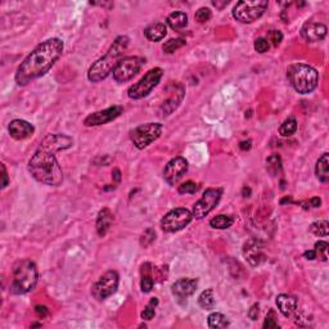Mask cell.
Here are the masks:
<instances>
[{
    "instance_id": "cell-1",
    "label": "cell",
    "mask_w": 329,
    "mask_h": 329,
    "mask_svg": "<svg viewBox=\"0 0 329 329\" xmlns=\"http://www.w3.org/2000/svg\"><path fill=\"white\" fill-rule=\"evenodd\" d=\"M63 41L57 37L45 40L36 46L17 68V85L26 86L34 80L44 76L56 64L63 53Z\"/></svg>"
},
{
    "instance_id": "cell-2",
    "label": "cell",
    "mask_w": 329,
    "mask_h": 329,
    "mask_svg": "<svg viewBox=\"0 0 329 329\" xmlns=\"http://www.w3.org/2000/svg\"><path fill=\"white\" fill-rule=\"evenodd\" d=\"M56 152L40 144L27 163L29 173L40 184L59 186L63 181V171L56 158Z\"/></svg>"
},
{
    "instance_id": "cell-3",
    "label": "cell",
    "mask_w": 329,
    "mask_h": 329,
    "mask_svg": "<svg viewBox=\"0 0 329 329\" xmlns=\"http://www.w3.org/2000/svg\"><path fill=\"white\" fill-rule=\"evenodd\" d=\"M129 43H130V39L125 35L116 37L107 53L90 66L88 71L89 81L101 82L104 79H107V76L113 71L114 66L120 61V57H122L124 52L128 49Z\"/></svg>"
},
{
    "instance_id": "cell-4",
    "label": "cell",
    "mask_w": 329,
    "mask_h": 329,
    "mask_svg": "<svg viewBox=\"0 0 329 329\" xmlns=\"http://www.w3.org/2000/svg\"><path fill=\"white\" fill-rule=\"evenodd\" d=\"M39 279L37 266L31 260H22L14 265L13 279H12L11 291L12 295H25L35 288Z\"/></svg>"
},
{
    "instance_id": "cell-5",
    "label": "cell",
    "mask_w": 329,
    "mask_h": 329,
    "mask_svg": "<svg viewBox=\"0 0 329 329\" xmlns=\"http://www.w3.org/2000/svg\"><path fill=\"white\" fill-rule=\"evenodd\" d=\"M287 77L298 94H310L318 86L319 74L313 66L306 63H293L287 68Z\"/></svg>"
},
{
    "instance_id": "cell-6",
    "label": "cell",
    "mask_w": 329,
    "mask_h": 329,
    "mask_svg": "<svg viewBox=\"0 0 329 329\" xmlns=\"http://www.w3.org/2000/svg\"><path fill=\"white\" fill-rule=\"evenodd\" d=\"M269 3L266 0H250V2H238L233 8V17L241 24H252L257 21L265 11Z\"/></svg>"
},
{
    "instance_id": "cell-7",
    "label": "cell",
    "mask_w": 329,
    "mask_h": 329,
    "mask_svg": "<svg viewBox=\"0 0 329 329\" xmlns=\"http://www.w3.org/2000/svg\"><path fill=\"white\" fill-rule=\"evenodd\" d=\"M162 76H163V69L159 68V67H154V68L149 69L136 84H134L128 89V97L130 99H134V101L144 98L158 85Z\"/></svg>"
},
{
    "instance_id": "cell-8",
    "label": "cell",
    "mask_w": 329,
    "mask_h": 329,
    "mask_svg": "<svg viewBox=\"0 0 329 329\" xmlns=\"http://www.w3.org/2000/svg\"><path fill=\"white\" fill-rule=\"evenodd\" d=\"M163 131V126L158 122H148L140 126H136L135 129L130 131V140L138 149H144L151 146L153 142L161 136Z\"/></svg>"
},
{
    "instance_id": "cell-9",
    "label": "cell",
    "mask_w": 329,
    "mask_h": 329,
    "mask_svg": "<svg viewBox=\"0 0 329 329\" xmlns=\"http://www.w3.org/2000/svg\"><path fill=\"white\" fill-rule=\"evenodd\" d=\"M120 275L116 270H108L99 276L98 280L91 287V296L97 301H104L116 293L119 288Z\"/></svg>"
},
{
    "instance_id": "cell-10",
    "label": "cell",
    "mask_w": 329,
    "mask_h": 329,
    "mask_svg": "<svg viewBox=\"0 0 329 329\" xmlns=\"http://www.w3.org/2000/svg\"><path fill=\"white\" fill-rule=\"evenodd\" d=\"M193 218V214L188 208H174L162 218L161 229L165 233H176L186 228L192 223Z\"/></svg>"
},
{
    "instance_id": "cell-11",
    "label": "cell",
    "mask_w": 329,
    "mask_h": 329,
    "mask_svg": "<svg viewBox=\"0 0 329 329\" xmlns=\"http://www.w3.org/2000/svg\"><path fill=\"white\" fill-rule=\"evenodd\" d=\"M143 64L144 59L140 58V57H124V58L117 62L113 71H112L113 80L116 82H119V84H124V82L130 81L135 75H138V72L140 71Z\"/></svg>"
},
{
    "instance_id": "cell-12",
    "label": "cell",
    "mask_w": 329,
    "mask_h": 329,
    "mask_svg": "<svg viewBox=\"0 0 329 329\" xmlns=\"http://www.w3.org/2000/svg\"><path fill=\"white\" fill-rule=\"evenodd\" d=\"M221 196H223V189L221 188H208L202 194L201 199L196 202L193 206L192 214L196 219H203L207 216L214 208L216 207L220 202Z\"/></svg>"
},
{
    "instance_id": "cell-13",
    "label": "cell",
    "mask_w": 329,
    "mask_h": 329,
    "mask_svg": "<svg viewBox=\"0 0 329 329\" xmlns=\"http://www.w3.org/2000/svg\"><path fill=\"white\" fill-rule=\"evenodd\" d=\"M188 171V161L184 157H175L165 166L163 179L169 185H176Z\"/></svg>"
},
{
    "instance_id": "cell-14",
    "label": "cell",
    "mask_w": 329,
    "mask_h": 329,
    "mask_svg": "<svg viewBox=\"0 0 329 329\" xmlns=\"http://www.w3.org/2000/svg\"><path fill=\"white\" fill-rule=\"evenodd\" d=\"M122 113H124V107L122 106L108 107V108L94 112V113H90L89 116H86L85 120H84V125L88 126V128L106 125V124H108V122L113 121L117 117L121 116Z\"/></svg>"
},
{
    "instance_id": "cell-15",
    "label": "cell",
    "mask_w": 329,
    "mask_h": 329,
    "mask_svg": "<svg viewBox=\"0 0 329 329\" xmlns=\"http://www.w3.org/2000/svg\"><path fill=\"white\" fill-rule=\"evenodd\" d=\"M243 255L246 257L247 263L250 264L251 266H253V268L261 265L266 260L263 243L257 239H250L248 242H246L243 248Z\"/></svg>"
},
{
    "instance_id": "cell-16",
    "label": "cell",
    "mask_w": 329,
    "mask_h": 329,
    "mask_svg": "<svg viewBox=\"0 0 329 329\" xmlns=\"http://www.w3.org/2000/svg\"><path fill=\"white\" fill-rule=\"evenodd\" d=\"M326 31H328V29L321 22L308 21L301 27L300 32L303 40H306L309 43H316L326 36Z\"/></svg>"
},
{
    "instance_id": "cell-17",
    "label": "cell",
    "mask_w": 329,
    "mask_h": 329,
    "mask_svg": "<svg viewBox=\"0 0 329 329\" xmlns=\"http://www.w3.org/2000/svg\"><path fill=\"white\" fill-rule=\"evenodd\" d=\"M8 133L16 140H25V139H29L30 136L34 135L35 128L26 120L17 119L9 122Z\"/></svg>"
},
{
    "instance_id": "cell-18",
    "label": "cell",
    "mask_w": 329,
    "mask_h": 329,
    "mask_svg": "<svg viewBox=\"0 0 329 329\" xmlns=\"http://www.w3.org/2000/svg\"><path fill=\"white\" fill-rule=\"evenodd\" d=\"M40 144L52 149L53 152H59L71 148L74 146V139L68 135H64V134H49Z\"/></svg>"
},
{
    "instance_id": "cell-19",
    "label": "cell",
    "mask_w": 329,
    "mask_h": 329,
    "mask_svg": "<svg viewBox=\"0 0 329 329\" xmlns=\"http://www.w3.org/2000/svg\"><path fill=\"white\" fill-rule=\"evenodd\" d=\"M198 287V280L192 278H180L173 284L171 292L174 296L179 298H186L196 292Z\"/></svg>"
},
{
    "instance_id": "cell-20",
    "label": "cell",
    "mask_w": 329,
    "mask_h": 329,
    "mask_svg": "<svg viewBox=\"0 0 329 329\" xmlns=\"http://www.w3.org/2000/svg\"><path fill=\"white\" fill-rule=\"evenodd\" d=\"M276 306H278L279 311L283 314L286 318H291L297 313V298L288 293H280L275 300Z\"/></svg>"
},
{
    "instance_id": "cell-21",
    "label": "cell",
    "mask_w": 329,
    "mask_h": 329,
    "mask_svg": "<svg viewBox=\"0 0 329 329\" xmlns=\"http://www.w3.org/2000/svg\"><path fill=\"white\" fill-rule=\"evenodd\" d=\"M184 94H185V91H184L183 86L181 85L175 86V90L171 91L170 98L162 103L161 109H159L161 116H169L170 113H173V112L178 108L179 104L181 103V101H183Z\"/></svg>"
},
{
    "instance_id": "cell-22",
    "label": "cell",
    "mask_w": 329,
    "mask_h": 329,
    "mask_svg": "<svg viewBox=\"0 0 329 329\" xmlns=\"http://www.w3.org/2000/svg\"><path fill=\"white\" fill-rule=\"evenodd\" d=\"M154 266L151 263H144L140 266V290L143 293H149L154 286Z\"/></svg>"
},
{
    "instance_id": "cell-23",
    "label": "cell",
    "mask_w": 329,
    "mask_h": 329,
    "mask_svg": "<svg viewBox=\"0 0 329 329\" xmlns=\"http://www.w3.org/2000/svg\"><path fill=\"white\" fill-rule=\"evenodd\" d=\"M114 220V216L112 214V211L109 208L104 207L99 211L98 216H97V231H98L99 237H106V234L108 233L109 228L112 226Z\"/></svg>"
},
{
    "instance_id": "cell-24",
    "label": "cell",
    "mask_w": 329,
    "mask_h": 329,
    "mask_svg": "<svg viewBox=\"0 0 329 329\" xmlns=\"http://www.w3.org/2000/svg\"><path fill=\"white\" fill-rule=\"evenodd\" d=\"M168 35V27L165 24H153L151 26L147 27L144 30V36L147 37V40L156 43V41H161L165 36Z\"/></svg>"
},
{
    "instance_id": "cell-25",
    "label": "cell",
    "mask_w": 329,
    "mask_h": 329,
    "mask_svg": "<svg viewBox=\"0 0 329 329\" xmlns=\"http://www.w3.org/2000/svg\"><path fill=\"white\" fill-rule=\"evenodd\" d=\"M315 175L321 183L325 184L329 181V153H326V152L321 154L320 158L316 161Z\"/></svg>"
},
{
    "instance_id": "cell-26",
    "label": "cell",
    "mask_w": 329,
    "mask_h": 329,
    "mask_svg": "<svg viewBox=\"0 0 329 329\" xmlns=\"http://www.w3.org/2000/svg\"><path fill=\"white\" fill-rule=\"evenodd\" d=\"M166 22L174 30L183 29L188 25V16L184 12H173V13L169 14Z\"/></svg>"
},
{
    "instance_id": "cell-27",
    "label": "cell",
    "mask_w": 329,
    "mask_h": 329,
    "mask_svg": "<svg viewBox=\"0 0 329 329\" xmlns=\"http://www.w3.org/2000/svg\"><path fill=\"white\" fill-rule=\"evenodd\" d=\"M207 324L211 329H221L229 326V320L224 314L213 313L208 315Z\"/></svg>"
},
{
    "instance_id": "cell-28",
    "label": "cell",
    "mask_w": 329,
    "mask_h": 329,
    "mask_svg": "<svg viewBox=\"0 0 329 329\" xmlns=\"http://www.w3.org/2000/svg\"><path fill=\"white\" fill-rule=\"evenodd\" d=\"M281 158L279 154H271L270 157H268L266 159V170L270 174L271 176H276L278 174L281 173Z\"/></svg>"
},
{
    "instance_id": "cell-29",
    "label": "cell",
    "mask_w": 329,
    "mask_h": 329,
    "mask_svg": "<svg viewBox=\"0 0 329 329\" xmlns=\"http://www.w3.org/2000/svg\"><path fill=\"white\" fill-rule=\"evenodd\" d=\"M198 305L204 310H211L215 306V296L213 288L204 290L198 297Z\"/></svg>"
},
{
    "instance_id": "cell-30",
    "label": "cell",
    "mask_w": 329,
    "mask_h": 329,
    "mask_svg": "<svg viewBox=\"0 0 329 329\" xmlns=\"http://www.w3.org/2000/svg\"><path fill=\"white\" fill-rule=\"evenodd\" d=\"M297 121H296L295 117H290V119H287L286 121L279 126V134L281 136H292L293 134H296L297 131Z\"/></svg>"
},
{
    "instance_id": "cell-31",
    "label": "cell",
    "mask_w": 329,
    "mask_h": 329,
    "mask_svg": "<svg viewBox=\"0 0 329 329\" xmlns=\"http://www.w3.org/2000/svg\"><path fill=\"white\" fill-rule=\"evenodd\" d=\"M234 224V219L229 215H218L210 220V226L214 229H228Z\"/></svg>"
},
{
    "instance_id": "cell-32",
    "label": "cell",
    "mask_w": 329,
    "mask_h": 329,
    "mask_svg": "<svg viewBox=\"0 0 329 329\" xmlns=\"http://www.w3.org/2000/svg\"><path fill=\"white\" fill-rule=\"evenodd\" d=\"M310 233L316 237H328L329 234V223L326 220L315 221L310 225Z\"/></svg>"
},
{
    "instance_id": "cell-33",
    "label": "cell",
    "mask_w": 329,
    "mask_h": 329,
    "mask_svg": "<svg viewBox=\"0 0 329 329\" xmlns=\"http://www.w3.org/2000/svg\"><path fill=\"white\" fill-rule=\"evenodd\" d=\"M185 44L186 41L184 39H170L169 41H166V43L162 45V51H163L165 53L171 54L174 53V52L179 51L180 48H183Z\"/></svg>"
},
{
    "instance_id": "cell-34",
    "label": "cell",
    "mask_w": 329,
    "mask_h": 329,
    "mask_svg": "<svg viewBox=\"0 0 329 329\" xmlns=\"http://www.w3.org/2000/svg\"><path fill=\"white\" fill-rule=\"evenodd\" d=\"M328 247L329 244L325 241H319L315 243L314 251L316 253V257L320 258L321 261L328 260Z\"/></svg>"
},
{
    "instance_id": "cell-35",
    "label": "cell",
    "mask_w": 329,
    "mask_h": 329,
    "mask_svg": "<svg viewBox=\"0 0 329 329\" xmlns=\"http://www.w3.org/2000/svg\"><path fill=\"white\" fill-rule=\"evenodd\" d=\"M196 21H198L199 24H206V22H208L211 19V17H213V12H211L210 8H207V7H202V8H199L198 11L196 12Z\"/></svg>"
},
{
    "instance_id": "cell-36",
    "label": "cell",
    "mask_w": 329,
    "mask_h": 329,
    "mask_svg": "<svg viewBox=\"0 0 329 329\" xmlns=\"http://www.w3.org/2000/svg\"><path fill=\"white\" fill-rule=\"evenodd\" d=\"M198 188L199 186L194 181H185L181 185H179L178 192L180 194H194L198 191Z\"/></svg>"
},
{
    "instance_id": "cell-37",
    "label": "cell",
    "mask_w": 329,
    "mask_h": 329,
    "mask_svg": "<svg viewBox=\"0 0 329 329\" xmlns=\"http://www.w3.org/2000/svg\"><path fill=\"white\" fill-rule=\"evenodd\" d=\"M266 40L269 41V44L271 43L274 46H278L283 41V34L279 30H271L268 32V39Z\"/></svg>"
},
{
    "instance_id": "cell-38",
    "label": "cell",
    "mask_w": 329,
    "mask_h": 329,
    "mask_svg": "<svg viewBox=\"0 0 329 329\" xmlns=\"http://www.w3.org/2000/svg\"><path fill=\"white\" fill-rule=\"evenodd\" d=\"M154 239H156V231L153 230V229H147L146 231L143 233V236H142L140 238V244L142 247H148L149 244H152L154 242Z\"/></svg>"
},
{
    "instance_id": "cell-39",
    "label": "cell",
    "mask_w": 329,
    "mask_h": 329,
    "mask_svg": "<svg viewBox=\"0 0 329 329\" xmlns=\"http://www.w3.org/2000/svg\"><path fill=\"white\" fill-rule=\"evenodd\" d=\"M263 326L265 329H270V328H279L278 325V320H276V314L274 310H270L266 315L265 321H264Z\"/></svg>"
},
{
    "instance_id": "cell-40",
    "label": "cell",
    "mask_w": 329,
    "mask_h": 329,
    "mask_svg": "<svg viewBox=\"0 0 329 329\" xmlns=\"http://www.w3.org/2000/svg\"><path fill=\"white\" fill-rule=\"evenodd\" d=\"M253 46H255V51L257 52V53H266V52L269 51V48H270V44H269L268 40L265 39V37H258V39L255 40V44H253Z\"/></svg>"
},
{
    "instance_id": "cell-41",
    "label": "cell",
    "mask_w": 329,
    "mask_h": 329,
    "mask_svg": "<svg viewBox=\"0 0 329 329\" xmlns=\"http://www.w3.org/2000/svg\"><path fill=\"white\" fill-rule=\"evenodd\" d=\"M154 308H156V306L148 303L147 308L142 311V319H143V320H152V319L154 318V315H156V309Z\"/></svg>"
},
{
    "instance_id": "cell-42",
    "label": "cell",
    "mask_w": 329,
    "mask_h": 329,
    "mask_svg": "<svg viewBox=\"0 0 329 329\" xmlns=\"http://www.w3.org/2000/svg\"><path fill=\"white\" fill-rule=\"evenodd\" d=\"M301 204H302V207L305 208V210H309V208H318L320 207L321 199L319 198V197H314V198H310L309 201H303Z\"/></svg>"
},
{
    "instance_id": "cell-43",
    "label": "cell",
    "mask_w": 329,
    "mask_h": 329,
    "mask_svg": "<svg viewBox=\"0 0 329 329\" xmlns=\"http://www.w3.org/2000/svg\"><path fill=\"white\" fill-rule=\"evenodd\" d=\"M258 314H260V306H258V303H253V305L251 306L250 311H248V318H250L251 320H257Z\"/></svg>"
},
{
    "instance_id": "cell-44",
    "label": "cell",
    "mask_w": 329,
    "mask_h": 329,
    "mask_svg": "<svg viewBox=\"0 0 329 329\" xmlns=\"http://www.w3.org/2000/svg\"><path fill=\"white\" fill-rule=\"evenodd\" d=\"M2 178H3V181H2V188H7V185L9 184V178H8V173H7V168L6 165L2 163Z\"/></svg>"
},
{
    "instance_id": "cell-45",
    "label": "cell",
    "mask_w": 329,
    "mask_h": 329,
    "mask_svg": "<svg viewBox=\"0 0 329 329\" xmlns=\"http://www.w3.org/2000/svg\"><path fill=\"white\" fill-rule=\"evenodd\" d=\"M35 311H36L37 315L41 316V318H44V316H46V315H48V313H49L48 308H46V306H44V305L36 306V308H35Z\"/></svg>"
},
{
    "instance_id": "cell-46",
    "label": "cell",
    "mask_w": 329,
    "mask_h": 329,
    "mask_svg": "<svg viewBox=\"0 0 329 329\" xmlns=\"http://www.w3.org/2000/svg\"><path fill=\"white\" fill-rule=\"evenodd\" d=\"M112 178H113V180L116 181V183H120V181H121V171H120L119 169H114L113 173H112Z\"/></svg>"
},
{
    "instance_id": "cell-47",
    "label": "cell",
    "mask_w": 329,
    "mask_h": 329,
    "mask_svg": "<svg viewBox=\"0 0 329 329\" xmlns=\"http://www.w3.org/2000/svg\"><path fill=\"white\" fill-rule=\"evenodd\" d=\"M303 256H305V258H308V260H314V258L316 257V253L315 251L311 250V251H306V252L303 253Z\"/></svg>"
},
{
    "instance_id": "cell-48",
    "label": "cell",
    "mask_w": 329,
    "mask_h": 329,
    "mask_svg": "<svg viewBox=\"0 0 329 329\" xmlns=\"http://www.w3.org/2000/svg\"><path fill=\"white\" fill-rule=\"evenodd\" d=\"M213 4L216 7V8L220 9V11H221V9H223L224 7L228 6L229 2H218V0H216V2H213Z\"/></svg>"
},
{
    "instance_id": "cell-49",
    "label": "cell",
    "mask_w": 329,
    "mask_h": 329,
    "mask_svg": "<svg viewBox=\"0 0 329 329\" xmlns=\"http://www.w3.org/2000/svg\"><path fill=\"white\" fill-rule=\"evenodd\" d=\"M239 147H241L242 151H248V149H251V140L242 142V143L239 144Z\"/></svg>"
},
{
    "instance_id": "cell-50",
    "label": "cell",
    "mask_w": 329,
    "mask_h": 329,
    "mask_svg": "<svg viewBox=\"0 0 329 329\" xmlns=\"http://www.w3.org/2000/svg\"><path fill=\"white\" fill-rule=\"evenodd\" d=\"M149 303H151V305H153V306H157V305H158V298L153 297L151 301H149Z\"/></svg>"
}]
</instances>
